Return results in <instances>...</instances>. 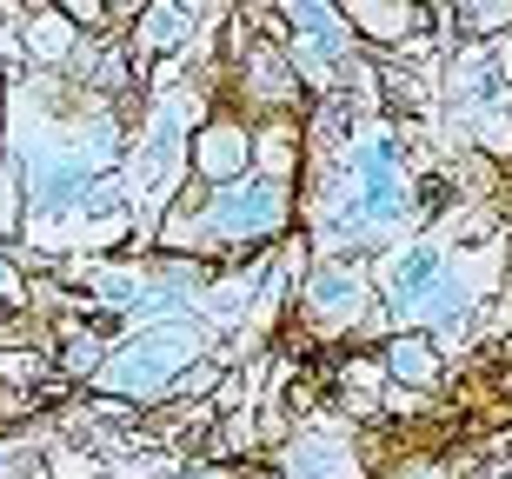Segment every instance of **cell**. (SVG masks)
<instances>
[{
    "label": "cell",
    "mask_w": 512,
    "mask_h": 479,
    "mask_svg": "<svg viewBox=\"0 0 512 479\" xmlns=\"http://www.w3.org/2000/svg\"><path fill=\"white\" fill-rule=\"evenodd\" d=\"M253 173H260V180H280V187H300L306 134H300V120H293V114L253 120Z\"/></svg>",
    "instance_id": "cell-9"
},
{
    "label": "cell",
    "mask_w": 512,
    "mask_h": 479,
    "mask_svg": "<svg viewBox=\"0 0 512 479\" xmlns=\"http://www.w3.org/2000/svg\"><path fill=\"white\" fill-rule=\"evenodd\" d=\"M213 333L200 320H153V326H127L114 340V353L100 360V373L87 380L94 400H120L133 413H160L173 400V380L200 366L213 353Z\"/></svg>",
    "instance_id": "cell-1"
},
{
    "label": "cell",
    "mask_w": 512,
    "mask_h": 479,
    "mask_svg": "<svg viewBox=\"0 0 512 479\" xmlns=\"http://www.w3.org/2000/svg\"><path fill=\"white\" fill-rule=\"evenodd\" d=\"M280 47H286V60L300 67L306 94H326V87L360 60L353 27H346L340 7H326V0H286L280 7Z\"/></svg>",
    "instance_id": "cell-4"
},
{
    "label": "cell",
    "mask_w": 512,
    "mask_h": 479,
    "mask_svg": "<svg viewBox=\"0 0 512 479\" xmlns=\"http://www.w3.org/2000/svg\"><path fill=\"white\" fill-rule=\"evenodd\" d=\"M373 307L380 300H373L366 260H313L300 293H293V320H300L306 346H353V333L366 326Z\"/></svg>",
    "instance_id": "cell-2"
},
{
    "label": "cell",
    "mask_w": 512,
    "mask_h": 479,
    "mask_svg": "<svg viewBox=\"0 0 512 479\" xmlns=\"http://www.w3.org/2000/svg\"><path fill=\"white\" fill-rule=\"evenodd\" d=\"M247 173H253V120L220 100L187 140V187H233Z\"/></svg>",
    "instance_id": "cell-6"
},
{
    "label": "cell",
    "mask_w": 512,
    "mask_h": 479,
    "mask_svg": "<svg viewBox=\"0 0 512 479\" xmlns=\"http://www.w3.org/2000/svg\"><path fill=\"white\" fill-rule=\"evenodd\" d=\"M453 40H512V0H459L453 7Z\"/></svg>",
    "instance_id": "cell-10"
},
{
    "label": "cell",
    "mask_w": 512,
    "mask_h": 479,
    "mask_svg": "<svg viewBox=\"0 0 512 479\" xmlns=\"http://www.w3.org/2000/svg\"><path fill=\"white\" fill-rule=\"evenodd\" d=\"M20 47H27V67L34 74H74V60L94 40H80L54 0H20Z\"/></svg>",
    "instance_id": "cell-8"
},
{
    "label": "cell",
    "mask_w": 512,
    "mask_h": 479,
    "mask_svg": "<svg viewBox=\"0 0 512 479\" xmlns=\"http://www.w3.org/2000/svg\"><path fill=\"white\" fill-rule=\"evenodd\" d=\"M220 20H227V7H213V0H147L127 34V54L140 67H167V60L193 54L207 34H220Z\"/></svg>",
    "instance_id": "cell-5"
},
{
    "label": "cell",
    "mask_w": 512,
    "mask_h": 479,
    "mask_svg": "<svg viewBox=\"0 0 512 479\" xmlns=\"http://www.w3.org/2000/svg\"><path fill=\"white\" fill-rule=\"evenodd\" d=\"M380 366H386V380L406 386V393H446V380H453V353L433 340V333H413V326H399V333H386L380 346Z\"/></svg>",
    "instance_id": "cell-7"
},
{
    "label": "cell",
    "mask_w": 512,
    "mask_h": 479,
    "mask_svg": "<svg viewBox=\"0 0 512 479\" xmlns=\"http://www.w3.org/2000/svg\"><path fill=\"white\" fill-rule=\"evenodd\" d=\"M227 479H260V466H233V473Z\"/></svg>",
    "instance_id": "cell-11"
},
{
    "label": "cell",
    "mask_w": 512,
    "mask_h": 479,
    "mask_svg": "<svg viewBox=\"0 0 512 479\" xmlns=\"http://www.w3.org/2000/svg\"><path fill=\"white\" fill-rule=\"evenodd\" d=\"M260 479H373L366 433L340 413H313L286 433L273 453H260Z\"/></svg>",
    "instance_id": "cell-3"
}]
</instances>
